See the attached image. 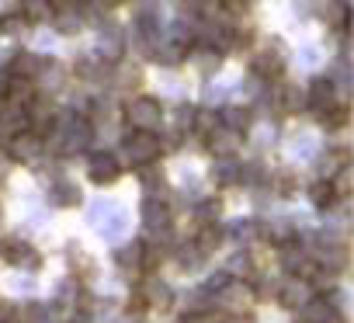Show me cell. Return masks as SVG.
<instances>
[{"label": "cell", "instance_id": "cell-1", "mask_svg": "<svg viewBox=\"0 0 354 323\" xmlns=\"http://www.w3.org/2000/svg\"><path fill=\"white\" fill-rule=\"evenodd\" d=\"M254 299H257V292L243 278H223V285L216 288V306L230 316H243L254 306Z\"/></svg>", "mask_w": 354, "mask_h": 323}, {"label": "cell", "instance_id": "cell-2", "mask_svg": "<svg viewBox=\"0 0 354 323\" xmlns=\"http://www.w3.org/2000/svg\"><path fill=\"white\" fill-rule=\"evenodd\" d=\"M163 104L149 94H136L129 104H125V122L136 129V132H156L163 125Z\"/></svg>", "mask_w": 354, "mask_h": 323}, {"label": "cell", "instance_id": "cell-3", "mask_svg": "<svg viewBox=\"0 0 354 323\" xmlns=\"http://www.w3.org/2000/svg\"><path fill=\"white\" fill-rule=\"evenodd\" d=\"M160 149L163 146H160L156 132H136L132 129V136L125 139V164L146 171V167H153L156 160H160Z\"/></svg>", "mask_w": 354, "mask_h": 323}, {"label": "cell", "instance_id": "cell-4", "mask_svg": "<svg viewBox=\"0 0 354 323\" xmlns=\"http://www.w3.org/2000/svg\"><path fill=\"white\" fill-rule=\"evenodd\" d=\"M205 139H209V149H212L216 156H236L240 146H243V129H240L233 118L219 115V122L205 132Z\"/></svg>", "mask_w": 354, "mask_h": 323}, {"label": "cell", "instance_id": "cell-5", "mask_svg": "<svg viewBox=\"0 0 354 323\" xmlns=\"http://www.w3.org/2000/svg\"><path fill=\"white\" fill-rule=\"evenodd\" d=\"M8 153L15 164H35V160L46 153V136L35 129H21L8 139Z\"/></svg>", "mask_w": 354, "mask_h": 323}, {"label": "cell", "instance_id": "cell-6", "mask_svg": "<svg viewBox=\"0 0 354 323\" xmlns=\"http://www.w3.org/2000/svg\"><path fill=\"white\" fill-rule=\"evenodd\" d=\"M313 295H316V285L306 282V278H295V275H288V278L278 285V299H281L285 309H302Z\"/></svg>", "mask_w": 354, "mask_h": 323}, {"label": "cell", "instance_id": "cell-7", "mask_svg": "<svg viewBox=\"0 0 354 323\" xmlns=\"http://www.w3.org/2000/svg\"><path fill=\"white\" fill-rule=\"evenodd\" d=\"M139 309H167L170 302H174V292L163 285V282H156V278H146L142 285H139V292H136V299H132Z\"/></svg>", "mask_w": 354, "mask_h": 323}, {"label": "cell", "instance_id": "cell-8", "mask_svg": "<svg viewBox=\"0 0 354 323\" xmlns=\"http://www.w3.org/2000/svg\"><path fill=\"white\" fill-rule=\"evenodd\" d=\"M87 171H91V181L94 185H115L118 174H122V164H118L111 153H94L87 160Z\"/></svg>", "mask_w": 354, "mask_h": 323}, {"label": "cell", "instance_id": "cell-9", "mask_svg": "<svg viewBox=\"0 0 354 323\" xmlns=\"http://www.w3.org/2000/svg\"><path fill=\"white\" fill-rule=\"evenodd\" d=\"M223 240H226V233H223L216 223H202L198 233H195V240H192V247H195L202 257H209V254H216V250L223 247Z\"/></svg>", "mask_w": 354, "mask_h": 323}, {"label": "cell", "instance_id": "cell-10", "mask_svg": "<svg viewBox=\"0 0 354 323\" xmlns=\"http://www.w3.org/2000/svg\"><path fill=\"white\" fill-rule=\"evenodd\" d=\"M4 257H8V264H15V268H28V271H35V268L42 264V257L35 254V247L18 243V240L4 247Z\"/></svg>", "mask_w": 354, "mask_h": 323}, {"label": "cell", "instance_id": "cell-11", "mask_svg": "<svg viewBox=\"0 0 354 323\" xmlns=\"http://www.w3.org/2000/svg\"><path fill=\"white\" fill-rule=\"evenodd\" d=\"M142 250H146V243H142V240H132V243H125V247L115 254L118 268H122L125 275H142Z\"/></svg>", "mask_w": 354, "mask_h": 323}, {"label": "cell", "instance_id": "cell-12", "mask_svg": "<svg viewBox=\"0 0 354 323\" xmlns=\"http://www.w3.org/2000/svg\"><path fill=\"white\" fill-rule=\"evenodd\" d=\"M142 223H146L149 230H167V226H170V209H167V202L146 199V205H142Z\"/></svg>", "mask_w": 354, "mask_h": 323}, {"label": "cell", "instance_id": "cell-13", "mask_svg": "<svg viewBox=\"0 0 354 323\" xmlns=\"http://www.w3.org/2000/svg\"><path fill=\"white\" fill-rule=\"evenodd\" d=\"M309 104H313L319 115L330 111V108H337L340 101H337V94H333V84H330V80H316L313 91H309Z\"/></svg>", "mask_w": 354, "mask_h": 323}, {"label": "cell", "instance_id": "cell-14", "mask_svg": "<svg viewBox=\"0 0 354 323\" xmlns=\"http://www.w3.org/2000/svg\"><path fill=\"white\" fill-rule=\"evenodd\" d=\"M309 199H313V205H316V209H333L340 195H337L333 181H330V178H323V181H316V185L309 188Z\"/></svg>", "mask_w": 354, "mask_h": 323}, {"label": "cell", "instance_id": "cell-15", "mask_svg": "<svg viewBox=\"0 0 354 323\" xmlns=\"http://www.w3.org/2000/svg\"><path fill=\"white\" fill-rule=\"evenodd\" d=\"M39 70H42V63L35 56H15V63H11V77H18V80H35Z\"/></svg>", "mask_w": 354, "mask_h": 323}, {"label": "cell", "instance_id": "cell-16", "mask_svg": "<svg viewBox=\"0 0 354 323\" xmlns=\"http://www.w3.org/2000/svg\"><path fill=\"white\" fill-rule=\"evenodd\" d=\"M274 98H278V108H281L285 115H292V111L299 108V94H295V87H288V84L274 87Z\"/></svg>", "mask_w": 354, "mask_h": 323}, {"label": "cell", "instance_id": "cell-17", "mask_svg": "<svg viewBox=\"0 0 354 323\" xmlns=\"http://www.w3.org/2000/svg\"><path fill=\"white\" fill-rule=\"evenodd\" d=\"M257 73H261V77H268V80H271V77H278V73H281V59H278V56H271V53H264V56H261V63H257Z\"/></svg>", "mask_w": 354, "mask_h": 323}, {"label": "cell", "instance_id": "cell-18", "mask_svg": "<svg viewBox=\"0 0 354 323\" xmlns=\"http://www.w3.org/2000/svg\"><path fill=\"white\" fill-rule=\"evenodd\" d=\"M247 4H250V0H223V8H226V11H233V15H243V11H247Z\"/></svg>", "mask_w": 354, "mask_h": 323}, {"label": "cell", "instance_id": "cell-19", "mask_svg": "<svg viewBox=\"0 0 354 323\" xmlns=\"http://www.w3.org/2000/svg\"><path fill=\"white\" fill-rule=\"evenodd\" d=\"M94 4H97V8H118L122 0H94Z\"/></svg>", "mask_w": 354, "mask_h": 323}, {"label": "cell", "instance_id": "cell-20", "mask_svg": "<svg viewBox=\"0 0 354 323\" xmlns=\"http://www.w3.org/2000/svg\"><path fill=\"white\" fill-rule=\"evenodd\" d=\"M8 316H11V313H8V306H0V323H8Z\"/></svg>", "mask_w": 354, "mask_h": 323}, {"label": "cell", "instance_id": "cell-21", "mask_svg": "<svg viewBox=\"0 0 354 323\" xmlns=\"http://www.w3.org/2000/svg\"><path fill=\"white\" fill-rule=\"evenodd\" d=\"M66 323H91L87 316H73V320H66Z\"/></svg>", "mask_w": 354, "mask_h": 323}]
</instances>
